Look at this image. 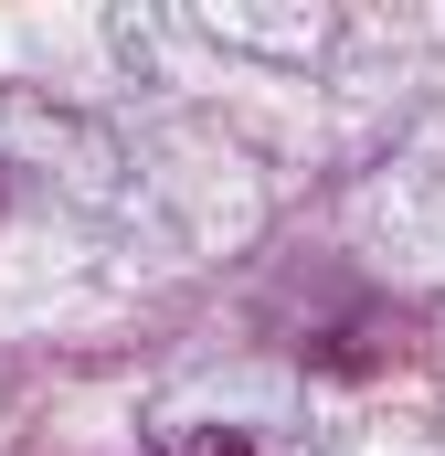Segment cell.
Instances as JSON below:
<instances>
[{"label": "cell", "mask_w": 445, "mask_h": 456, "mask_svg": "<svg viewBox=\"0 0 445 456\" xmlns=\"http://www.w3.org/2000/svg\"><path fill=\"white\" fill-rule=\"evenodd\" d=\"M149 456H255V446L222 436V425H191V436H170V446H149Z\"/></svg>", "instance_id": "cell-1"}]
</instances>
